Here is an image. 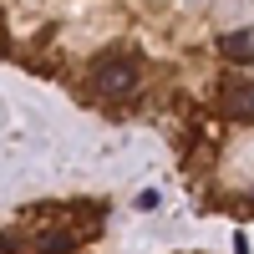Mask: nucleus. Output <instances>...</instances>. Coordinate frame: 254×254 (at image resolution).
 Wrapping results in <instances>:
<instances>
[{
    "label": "nucleus",
    "instance_id": "nucleus-3",
    "mask_svg": "<svg viewBox=\"0 0 254 254\" xmlns=\"http://www.w3.org/2000/svg\"><path fill=\"white\" fill-rule=\"evenodd\" d=\"M219 51H224L229 61H239V66H249V61H254V36H244V31H229V36L219 41Z\"/></svg>",
    "mask_w": 254,
    "mask_h": 254
},
{
    "label": "nucleus",
    "instance_id": "nucleus-2",
    "mask_svg": "<svg viewBox=\"0 0 254 254\" xmlns=\"http://www.w3.org/2000/svg\"><path fill=\"white\" fill-rule=\"evenodd\" d=\"M224 117L234 122H254V87H224Z\"/></svg>",
    "mask_w": 254,
    "mask_h": 254
},
{
    "label": "nucleus",
    "instance_id": "nucleus-1",
    "mask_svg": "<svg viewBox=\"0 0 254 254\" xmlns=\"http://www.w3.org/2000/svg\"><path fill=\"white\" fill-rule=\"evenodd\" d=\"M137 81H142V71L132 56H102L97 61V92L102 97H127V92H137Z\"/></svg>",
    "mask_w": 254,
    "mask_h": 254
},
{
    "label": "nucleus",
    "instance_id": "nucleus-4",
    "mask_svg": "<svg viewBox=\"0 0 254 254\" xmlns=\"http://www.w3.org/2000/svg\"><path fill=\"white\" fill-rule=\"evenodd\" d=\"M81 239H87V234H66V229H56V234H46V239L36 244V254H71Z\"/></svg>",
    "mask_w": 254,
    "mask_h": 254
}]
</instances>
